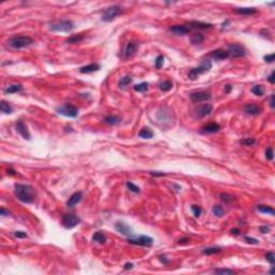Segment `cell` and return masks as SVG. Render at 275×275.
<instances>
[{"label": "cell", "mask_w": 275, "mask_h": 275, "mask_svg": "<svg viewBox=\"0 0 275 275\" xmlns=\"http://www.w3.org/2000/svg\"><path fill=\"white\" fill-rule=\"evenodd\" d=\"M150 175H153V176H163V175H166L163 172L159 173V172H154V171H150Z\"/></svg>", "instance_id": "obj_50"}, {"label": "cell", "mask_w": 275, "mask_h": 275, "mask_svg": "<svg viewBox=\"0 0 275 275\" xmlns=\"http://www.w3.org/2000/svg\"><path fill=\"white\" fill-rule=\"evenodd\" d=\"M163 60H164L163 56L159 55L158 57L156 58V60H155V67H156L157 69H160L162 67V65H163Z\"/></svg>", "instance_id": "obj_40"}, {"label": "cell", "mask_w": 275, "mask_h": 275, "mask_svg": "<svg viewBox=\"0 0 275 275\" xmlns=\"http://www.w3.org/2000/svg\"><path fill=\"white\" fill-rule=\"evenodd\" d=\"M15 128H16V131L19 132V134H21L22 137L24 138V139L26 140H30V133H29L28 129H27L26 125L23 123L22 121H19L16 123V125H15Z\"/></svg>", "instance_id": "obj_13"}, {"label": "cell", "mask_w": 275, "mask_h": 275, "mask_svg": "<svg viewBox=\"0 0 275 275\" xmlns=\"http://www.w3.org/2000/svg\"><path fill=\"white\" fill-rule=\"evenodd\" d=\"M83 39H84V36L83 35H76V36H72V37H70L69 39H67L66 43H78V42L83 41Z\"/></svg>", "instance_id": "obj_31"}, {"label": "cell", "mask_w": 275, "mask_h": 275, "mask_svg": "<svg viewBox=\"0 0 275 275\" xmlns=\"http://www.w3.org/2000/svg\"><path fill=\"white\" fill-rule=\"evenodd\" d=\"M103 121H104L105 124H108V125H117V124H119L121 121V119L119 118L118 116H114V115H109V116L104 117V119H103Z\"/></svg>", "instance_id": "obj_23"}, {"label": "cell", "mask_w": 275, "mask_h": 275, "mask_svg": "<svg viewBox=\"0 0 275 275\" xmlns=\"http://www.w3.org/2000/svg\"><path fill=\"white\" fill-rule=\"evenodd\" d=\"M265 157H267L268 160H273L274 158V153L272 147H268L267 150H265Z\"/></svg>", "instance_id": "obj_43"}, {"label": "cell", "mask_w": 275, "mask_h": 275, "mask_svg": "<svg viewBox=\"0 0 275 275\" xmlns=\"http://www.w3.org/2000/svg\"><path fill=\"white\" fill-rule=\"evenodd\" d=\"M252 92L256 96H262L263 95V87L261 85H256L252 88Z\"/></svg>", "instance_id": "obj_36"}, {"label": "cell", "mask_w": 275, "mask_h": 275, "mask_svg": "<svg viewBox=\"0 0 275 275\" xmlns=\"http://www.w3.org/2000/svg\"><path fill=\"white\" fill-rule=\"evenodd\" d=\"M231 233L234 234V235H238V234L240 233V231H239V229H232L231 230Z\"/></svg>", "instance_id": "obj_56"}, {"label": "cell", "mask_w": 275, "mask_h": 275, "mask_svg": "<svg viewBox=\"0 0 275 275\" xmlns=\"http://www.w3.org/2000/svg\"><path fill=\"white\" fill-rule=\"evenodd\" d=\"M132 267H133V264H132V263H126V264H125V268H124V269H125V270H128V269H131Z\"/></svg>", "instance_id": "obj_55"}, {"label": "cell", "mask_w": 275, "mask_h": 275, "mask_svg": "<svg viewBox=\"0 0 275 275\" xmlns=\"http://www.w3.org/2000/svg\"><path fill=\"white\" fill-rule=\"evenodd\" d=\"M172 86L173 84L171 81H163V82L159 84V88H160L162 91H169L172 88Z\"/></svg>", "instance_id": "obj_32"}, {"label": "cell", "mask_w": 275, "mask_h": 275, "mask_svg": "<svg viewBox=\"0 0 275 275\" xmlns=\"http://www.w3.org/2000/svg\"><path fill=\"white\" fill-rule=\"evenodd\" d=\"M133 88H134V91H140V92L145 91H147V88H148V84L146 82H143V83H141V84L136 85Z\"/></svg>", "instance_id": "obj_35"}, {"label": "cell", "mask_w": 275, "mask_h": 275, "mask_svg": "<svg viewBox=\"0 0 275 275\" xmlns=\"http://www.w3.org/2000/svg\"><path fill=\"white\" fill-rule=\"evenodd\" d=\"M188 241H189V240H188V239H187V238H184V239H182V240H180V241H179V243H180V244H183V243H187V242H188Z\"/></svg>", "instance_id": "obj_57"}, {"label": "cell", "mask_w": 275, "mask_h": 275, "mask_svg": "<svg viewBox=\"0 0 275 275\" xmlns=\"http://www.w3.org/2000/svg\"><path fill=\"white\" fill-rule=\"evenodd\" d=\"M220 129V126L216 123H211V124H207L206 126H204L202 128V131L204 133H215V132L219 131Z\"/></svg>", "instance_id": "obj_19"}, {"label": "cell", "mask_w": 275, "mask_h": 275, "mask_svg": "<svg viewBox=\"0 0 275 275\" xmlns=\"http://www.w3.org/2000/svg\"><path fill=\"white\" fill-rule=\"evenodd\" d=\"M268 81H269L271 84H274V83H275V73H274V72H272V73L270 74L269 78H268Z\"/></svg>", "instance_id": "obj_49"}, {"label": "cell", "mask_w": 275, "mask_h": 275, "mask_svg": "<svg viewBox=\"0 0 275 275\" xmlns=\"http://www.w3.org/2000/svg\"><path fill=\"white\" fill-rule=\"evenodd\" d=\"M81 222V218L73 214H65L62 216V225L65 228L72 229Z\"/></svg>", "instance_id": "obj_7"}, {"label": "cell", "mask_w": 275, "mask_h": 275, "mask_svg": "<svg viewBox=\"0 0 275 275\" xmlns=\"http://www.w3.org/2000/svg\"><path fill=\"white\" fill-rule=\"evenodd\" d=\"M234 12L242 15H252L256 14L257 10L255 8H236L234 9Z\"/></svg>", "instance_id": "obj_20"}, {"label": "cell", "mask_w": 275, "mask_h": 275, "mask_svg": "<svg viewBox=\"0 0 275 275\" xmlns=\"http://www.w3.org/2000/svg\"><path fill=\"white\" fill-rule=\"evenodd\" d=\"M212 110H213L212 105L209 104V103H206V104L200 105V107L198 108L197 110H196V112H197V115L199 117H204V116H206V115L211 114Z\"/></svg>", "instance_id": "obj_15"}, {"label": "cell", "mask_w": 275, "mask_h": 275, "mask_svg": "<svg viewBox=\"0 0 275 275\" xmlns=\"http://www.w3.org/2000/svg\"><path fill=\"white\" fill-rule=\"evenodd\" d=\"M216 274H227V275H232L234 274V271L232 270H228V269H217L215 270Z\"/></svg>", "instance_id": "obj_41"}, {"label": "cell", "mask_w": 275, "mask_h": 275, "mask_svg": "<svg viewBox=\"0 0 275 275\" xmlns=\"http://www.w3.org/2000/svg\"><path fill=\"white\" fill-rule=\"evenodd\" d=\"M115 229H116L117 232L121 233L123 235H126V236L132 235V229L123 222H116V224H115Z\"/></svg>", "instance_id": "obj_12"}, {"label": "cell", "mask_w": 275, "mask_h": 275, "mask_svg": "<svg viewBox=\"0 0 275 275\" xmlns=\"http://www.w3.org/2000/svg\"><path fill=\"white\" fill-rule=\"evenodd\" d=\"M211 68H212V61L206 59V60H204L199 67L191 69L188 73V78H190L191 81H193V80H196L199 75L205 73V72H209V70H211Z\"/></svg>", "instance_id": "obj_3"}, {"label": "cell", "mask_w": 275, "mask_h": 275, "mask_svg": "<svg viewBox=\"0 0 275 275\" xmlns=\"http://www.w3.org/2000/svg\"><path fill=\"white\" fill-rule=\"evenodd\" d=\"M0 214H1L2 216H6V215H10V213L9 212H6V209H3V207H1V209H0Z\"/></svg>", "instance_id": "obj_51"}, {"label": "cell", "mask_w": 275, "mask_h": 275, "mask_svg": "<svg viewBox=\"0 0 275 275\" xmlns=\"http://www.w3.org/2000/svg\"><path fill=\"white\" fill-rule=\"evenodd\" d=\"M139 137L143 138V139H152V138L154 137V133H153V131L150 128L146 127V128H143V129L139 132Z\"/></svg>", "instance_id": "obj_25"}, {"label": "cell", "mask_w": 275, "mask_h": 275, "mask_svg": "<svg viewBox=\"0 0 275 275\" xmlns=\"http://www.w3.org/2000/svg\"><path fill=\"white\" fill-rule=\"evenodd\" d=\"M270 273H271V274H273V273H274V268H272V270H271V271H270Z\"/></svg>", "instance_id": "obj_59"}, {"label": "cell", "mask_w": 275, "mask_h": 275, "mask_svg": "<svg viewBox=\"0 0 275 275\" xmlns=\"http://www.w3.org/2000/svg\"><path fill=\"white\" fill-rule=\"evenodd\" d=\"M83 193L81 191H78V192H74L73 195H71V197L69 198V200L67 201V206L68 207H72L75 204H78V202L82 200Z\"/></svg>", "instance_id": "obj_16"}, {"label": "cell", "mask_w": 275, "mask_h": 275, "mask_svg": "<svg viewBox=\"0 0 275 275\" xmlns=\"http://www.w3.org/2000/svg\"><path fill=\"white\" fill-rule=\"evenodd\" d=\"M121 10L118 6H112L103 12L101 19H102L103 22H112L113 19H115V17L121 14Z\"/></svg>", "instance_id": "obj_5"}, {"label": "cell", "mask_w": 275, "mask_h": 275, "mask_svg": "<svg viewBox=\"0 0 275 275\" xmlns=\"http://www.w3.org/2000/svg\"><path fill=\"white\" fill-rule=\"evenodd\" d=\"M265 259H267V260L269 261L271 264H274V262H275V255H274V252H268V254L265 255Z\"/></svg>", "instance_id": "obj_44"}, {"label": "cell", "mask_w": 275, "mask_h": 275, "mask_svg": "<svg viewBox=\"0 0 275 275\" xmlns=\"http://www.w3.org/2000/svg\"><path fill=\"white\" fill-rule=\"evenodd\" d=\"M212 212H213L214 215L217 216V217H222L225 214V209L219 205H214L213 209H212Z\"/></svg>", "instance_id": "obj_33"}, {"label": "cell", "mask_w": 275, "mask_h": 275, "mask_svg": "<svg viewBox=\"0 0 275 275\" xmlns=\"http://www.w3.org/2000/svg\"><path fill=\"white\" fill-rule=\"evenodd\" d=\"M260 232H261V233H269V232H270V227L261 226L260 227Z\"/></svg>", "instance_id": "obj_48"}, {"label": "cell", "mask_w": 275, "mask_h": 275, "mask_svg": "<svg viewBox=\"0 0 275 275\" xmlns=\"http://www.w3.org/2000/svg\"><path fill=\"white\" fill-rule=\"evenodd\" d=\"M14 192L16 198L24 203H32L36 199V190L29 185L15 184Z\"/></svg>", "instance_id": "obj_1"}, {"label": "cell", "mask_w": 275, "mask_h": 275, "mask_svg": "<svg viewBox=\"0 0 275 275\" xmlns=\"http://www.w3.org/2000/svg\"><path fill=\"white\" fill-rule=\"evenodd\" d=\"M22 89H23V87L21 86V85H11V86H9L8 88L4 89V92L6 94H14V92H19L21 91Z\"/></svg>", "instance_id": "obj_29"}, {"label": "cell", "mask_w": 275, "mask_h": 275, "mask_svg": "<svg viewBox=\"0 0 275 275\" xmlns=\"http://www.w3.org/2000/svg\"><path fill=\"white\" fill-rule=\"evenodd\" d=\"M228 54L230 57L232 58H239V57H243V56L246 54L245 52V49L240 44H232V45L229 46V51Z\"/></svg>", "instance_id": "obj_9"}, {"label": "cell", "mask_w": 275, "mask_h": 275, "mask_svg": "<svg viewBox=\"0 0 275 275\" xmlns=\"http://www.w3.org/2000/svg\"><path fill=\"white\" fill-rule=\"evenodd\" d=\"M255 139H252V138H246V139H244V140H242V141H241V144H243V145H245V146H251V145H252V144H255Z\"/></svg>", "instance_id": "obj_42"}, {"label": "cell", "mask_w": 275, "mask_h": 275, "mask_svg": "<svg viewBox=\"0 0 275 275\" xmlns=\"http://www.w3.org/2000/svg\"><path fill=\"white\" fill-rule=\"evenodd\" d=\"M131 82H132L131 76H124V78H121V81H119L118 86L121 87V88H125V87H127L129 84H131Z\"/></svg>", "instance_id": "obj_28"}, {"label": "cell", "mask_w": 275, "mask_h": 275, "mask_svg": "<svg viewBox=\"0 0 275 275\" xmlns=\"http://www.w3.org/2000/svg\"><path fill=\"white\" fill-rule=\"evenodd\" d=\"M204 40V36L201 35V33H195L192 35V37L190 38V42L192 44H200L202 43Z\"/></svg>", "instance_id": "obj_27"}, {"label": "cell", "mask_w": 275, "mask_h": 275, "mask_svg": "<svg viewBox=\"0 0 275 275\" xmlns=\"http://www.w3.org/2000/svg\"><path fill=\"white\" fill-rule=\"evenodd\" d=\"M0 109H1L2 113H4V114H11L13 112L12 107H11L8 102H6L4 100H2L1 103H0Z\"/></svg>", "instance_id": "obj_26"}, {"label": "cell", "mask_w": 275, "mask_h": 275, "mask_svg": "<svg viewBox=\"0 0 275 275\" xmlns=\"http://www.w3.org/2000/svg\"><path fill=\"white\" fill-rule=\"evenodd\" d=\"M189 28H193V29H209L212 27L211 24L207 23H202V22H190L189 23Z\"/></svg>", "instance_id": "obj_22"}, {"label": "cell", "mask_w": 275, "mask_h": 275, "mask_svg": "<svg viewBox=\"0 0 275 275\" xmlns=\"http://www.w3.org/2000/svg\"><path fill=\"white\" fill-rule=\"evenodd\" d=\"M190 99L193 102H201L211 99V94L206 91H196L190 94Z\"/></svg>", "instance_id": "obj_10"}, {"label": "cell", "mask_w": 275, "mask_h": 275, "mask_svg": "<svg viewBox=\"0 0 275 275\" xmlns=\"http://www.w3.org/2000/svg\"><path fill=\"white\" fill-rule=\"evenodd\" d=\"M100 69V66L98 64H91V65H87V66H84L80 69L81 73H91V72L95 71H98Z\"/></svg>", "instance_id": "obj_21"}, {"label": "cell", "mask_w": 275, "mask_h": 275, "mask_svg": "<svg viewBox=\"0 0 275 275\" xmlns=\"http://www.w3.org/2000/svg\"><path fill=\"white\" fill-rule=\"evenodd\" d=\"M258 211H260L261 213H264V214H270V215H274L275 214L273 207L269 205H258Z\"/></svg>", "instance_id": "obj_30"}, {"label": "cell", "mask_w": 275, "mask_h": 275, "mask_svg": "<svg viewBox=\"0 0 275 275\" xmlns=\"http://www.w3.org/2000/svg\"><path fill=\"white\" fill-rule=\"evenodd\" d=\"M138 47H139V44L134 41H130L127 43V45L125 47V51H124V56L125 58H129L131 56H133L134 54L137 53Z\"/></svg>", "instance_id": "obj_11"}, {"label": "cell", "mask_w": 275, "mask_h": 275, "mask_svg": "<svg viewBox=\"0 0 275 275\" xmlns=\"http://www.w3.org/2000/svg\"><path fill=\"white\" fill-rule=\"evenodd\" d=\"M74 28V24L71 21H61L54 23L49 26V30L54 31V32H70Z\"/></svg>", "instance_id": "obj_4"}, {"label": "cell", "mask_w": 275, "mask_h": 275, "mask_svg": "<svg viewBox=\"0 0 275 275\" xmlns=\"http://www.w3.org/2000/svg\"><path fill=\"white\" fill-rule=\"evenodd\" d=\"M126 186H127V188L129 189L130 191H132V192H134V193H139L140 192L139 187H138L137 185H134L133 183H131V182H127Z\"/></svg>", "instance_id": "obj_37"}, {"label": "cell", "mask_w": 275, "mask_h": 275, "mask_svg": "<svg viewBox=\"0 0 275 275\" xmlns=\"http://www.w3.org/2000/svg\"><path fill=\"white\" fill-rule=\"evenodd\" d=\"M32 43H33V40L31 39L30 37H27V36H16V37L11 38L8 41L9 46L14 49H23V47L31 45Z\"/></svg>", "instance_id": "obj_2"}, {"label": "cell", "mask_w": 275, "mask_h": 275, "mask_svg": "<svg viewBox=\"0 0 275 275\" xmlns=\"http://www.w3.org/2000/svg\"><path fill=\"white\" fill-rule=\"evenodd\" d=\"M128 242L130 244H134V245H140V246H150L153 244V239L150 236L147 235H140L138 238H129L128 239Z\"/></svg>", "instance_id": "obj_8"}, {"label": "cell", "mask_w": 275, "mask_h": 275, "mask_svg": "<svg viewBox=\"0 0 275 275\" xmlns=\"http://www.w3.org/2000/svg\"><path fill=\"white\" fill-rule=\"evenodd\" d=\"M92 241L99 243V244H103V243H105V241H107V236L100 231L96 232V233L92 235Z\"/></svg>", "instance_id": "obj_24"}, {"label": "cell", "mask_w": 275, "mask_h": 275, "mask_svg": "<svg viewBox=\"0 0 275 275\" xmlns=\"http://www.w3.org/2000/svg\"><path fill=\"white\" fill-rule=\"evenodd\" d=\"M191 211H192L195 217H199V216L201 215V213H202V209L199 205H192V206H191Z\"/></svg>", "instance_id": "obj_39"}, {"label": "cell", "mask_w": 275, "mask_h": 275, "mask_svg": "<svg viewBox=\"0 0 275 275\" xmlns=\"http://www.w3.org/2000/svg\"><path fill=\"white\" fill-rule=\"evenodd\" d=\"M191 29L189 27L185 26V25H175V26H172L170 28V31L174 32L175 35H179V36H183L186 35V33L190 32Z\"/></svg>", "instance_id": "obj_14"}, {"label": "cell", "mask_w": 275, "mask_h": 275, "mask_svg": "<svg viewBox=\"0 0 275 275\" xmlns=\"http://www.w3.org/2000/svg\"><path fill=\"white\" fill-rule=\"evenodd\" d=\"M219 196H220V198H222V201L226 202V203H231V202L234 200V197H233V196L229 195V193H226V192H222Z\"/></svg>", "instance_id": "obj_34"}, {"label": "cell", "mask_w": 275, "mask_h": 275, "mask_svg": "<svg viewBox=\"0 0 275 275\" xmlns=\"http://www.w3.org/2000/svg\"><path fill=\"white\" fill-rule=\"evenodd\" d=\"M244 112L246 114L256 116V115H259L261 113V108L256 104H246L244 107Z\"/></svg>", "instance_id": "obj_18"}, {"label": "cell", "mask_w": 275, "mask_h": 275, "mask_svg": "<svg viewBox=\"0 0 275 275\" xmlns=\"http://www.w3.org/2000/svg\"><path fill=\"white\" fill-rule=\"evenodd\" d=\"M58 114L64 115L67 117H76L78 114V109L72 104H65L56 109Z\"/></svg>", "instance_id": "obj_6"}, {"label": "cell", "mask_w": 275, "mask_h": 275, "mask_svg": "<svg viewBox=\"0 0 275 275\" xmlns=\"http://www.w3.org/2000/svg\"><path fill=\"white\" fill-rule=\"evenodd\" d=\"M270 105H271L272 109H274V94L271 96V99H270Z\"/></svg>", "instance_id": "obj_54"}, {"label": "cell", "mask_w": 275, "mask_h": 275, "mask_svg": "<svg viewBox=\"0 0 275 275\" xmlns=\"http://www.w3.org/2000/svg\"><path fill=\"white\" fill-rule=\"evenodd\" d=\"M232 89V86L231 85H226V86H225V92H226V94H228V92H230V91H231Z\"/></svg>", "instance_id": "obj_53"}, {"label": "cell", "mask_w": 275, "mask_h": 275, "mask_svg": "<svg viewBox=\"0 0 275 275\" xmlns=\"http://www.w3.org/2000/svg\"><path fill=\"white\" fill-rule=\"evenodd\" d=\"M220 252L219 247H209V248L203 249V254L205 255H213V254H217V252Z\"/></svg>", "instance_id": "obj_38"}, {"label": "cell", "mask_w": 275, "mask_h": 275, "mask_svg": "<svg viewBox=\"0 0 275 275\" xmlns=\"http://www.w3.org/2000/svg\"><path fill=\"white\" fill-rule=\"evenodd\" d=\"M264 60L267 62H273L274 61V54H270V55L264 56Z\"/></svg>", "instance_id": "obj_47"}, {"label": "cell", "mask_w": 275, "mask_h": 275, "mask_svg": "<svg viewBox=\"0 0 275 275\" xmlns=\"http://www.w3.org/2000/svg\"><path fill=\"white\" fill-rule=\"evenodd\" d=\"M245 241H246L248 244H258V240L254 238H248V236H245Z\"/></svg>", "instance_id": "obj_46"}, {"label": "cell", "mask_w": 275, "mask_h": 275, "mask_svg": "<svg viewBox=\"0 0 275 275\" xmlns=\"http://www.w3.org/2000/svg\"><path fill=\"white\" fill-rule=\"evenodd\" d=\"M211 56L216 60H224L226 58L229 57L228 51H224V49H216V51H213L211 53Z\"/></svg>", "instance_id": "obj_17"}, {"label": "cell", "mask_w": 275, "mask_h": 275, "mask_svg": "<svg viewBox=\"0 0 275 275\" xmlns=\"http://www.w3.org/2000/svg\"><path fill=\"white\" fill-rule=\"evenodd\" d=\"M14 236H16V238H19V239H24V238H27V233L24 231H15L14 232Z\"/></svg>", "instance_id": "obj_45"}, {"label": "cell", "mask_w": 275, "mask_h": 275, "mask_svg": "<svg viewBox=\"0 0 275 275\" xmlns=\"http://www.w3.org/2000/svg\"><path fill=\"white\" fill-rule=\"evenodd\" d=\"M159 260H160L161 262L163 263V264H167V263H169V260H167V259H166V257H162V256H160V257H159Z\"/></svg>", "instance_id": "obj_52"}, {"label": "cell", "mask_w": 275, "mask_h": 275, "mask_svg": "<svg viewBox=\"0 0 275 275\" xmlns=\"http://www.w3.org/2000/svg\"><path fill=\"white\" fill-rule=\"evenodd\" d=\"M8 174H10V175H15V174H16V173H15V171L13 170V169H9V170H8Z\"/></svg>", "instance_id": "obj_58"}]
</instances>
